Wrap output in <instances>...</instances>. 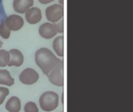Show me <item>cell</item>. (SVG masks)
Here are the masks:
<instances>
[{"instance_id": "9c48e42d", "label": "cell", "mask_w": 133, "mask_h": 112, "mask_svg": "<svg viewBox=\"0 0 133 112\" xmlns=\"http://www.w3.org/2000/svg\"><path fill=\"white\" fill-rule=\"evenodd\" d=\"M9 66H16L19 67L23 63V55L22 52L18 49H11L9 51Z\"/></svg>"}, {"instance_id": "3957f363", "label": "cell", "mask_w": 133, "mask_h": 112, "mask_svg": "<svg viewBox=\"0 0 133 112\" xmlns=\"http://www.w3.org/2000/svg\"><path fill=\"white\" fill-rule=\"evenodd\" d=\"M51 83L57 87H63L64 85V62L61 60L48 75Z\"/></svg>"}, {"instance_id": "8fae6325", "label": "cell", "mask_w": 133, "mask_h": 112, "mask_svg": "<svg viewBox=\"0 0 133 112\" xmlns=\"http://www.w3.org/2000/svg\"><path fill=\"white\" fill-rule=\"evenodd\" d=\"M5 109L9 112H19L21 109L20 100L16 97H12L5 104Z\"/></svg>"}, {"instance_id": "ffe728a7", "label": "cell", "mask_w": 133, "mask_h": 112, "mask_svg": "<svg viewBox=\"0 0 133 112\" xmlns=\"http://www.w3.org/2000/svg\"><path fill=\"white\" fill-rule=\"evenodd\" d=\"M59 3H60V5H63V4H64V1H63V0H59Z\"/></svg>"}, {"instance_id": "5b68a950", "label": "cell", "mask_w": 133, "mask_h": 112, "mask_svg": "<svg viewBox=\"0 0 133 112\" xmlns=\"http://www.w3.org/2000/svg\"><path fill=\"white\" fill-rule=\"evenodd\" d=\"M19 79L20 82L26 85H31L39 80V74L33 69L27 68L24 69L19 75Z\"/></svg>"}, {"instance_id": "ac0fdd59", "label": "cell", "mask_w": 133, "mask_h": 112, "mask_svg": "<svg viewBox=\"0 0 133 112\" xmlns=\"http://www.w3.org/2000/svg\"><path fill=\"white\" fill-rule=\"evenodd\" d=\"M54 24H55V27L57 29L58 33L62 34L64 32V25H63L64 24V21H63V19H61L59 21L55 23Z\"/></svg>"}, {"instance_id": "7402d4cb", "label": "cell", "mask_w": 133, "mask_h": 112, "mask_svg": "<svg viewBox=\"0 0 133 112\" xmlns=\"http://www.w3.org/2000/svg\"></svg>"}, {"instance_id": "2e32d148", "label": "cell", "mask_w": 133, "mask_h": 112, "mask_svg": "<svg viewBox=\"0 0 133 112\" xmlns=\"http://www.w3.org/2000/svg\"><path fill=\"white\" fill-rule=\"evenodd\" d=\"M24 112H38V108L35 103L28 102L24 106Z\"/></svg>"}, {"instance_id": "d6986e66", "label": "cell", "mask_w": 133, "mask_h": 112, "mask_svg": "<svg viewBox=\"0 0 133 112\" xmlns=\"http://www.w3.org/2000/svg\"><path fill=\"white\" fill-rule=\"evenodd\" d=\"M38 1H39V2H41V4H48V3L51 2H53V1H55V0H38Z\"/></svg>"}, {"instance_id": "52a82bcc", "label": "cell", "mask_w": 133, "mask_h": 112, "mask_svg": "<svg viewBox=\"0 0 133 112\" xmlns=\"http://www.w3.org/2000/svg\"><path fill=\"white\" fill-rule=\"evenodd\" d=\"M58 31L55 24L51 23H44L39 27V34L44 39H51L57 34Z\"/></svg>"}, {"instance_id": "9a60e30c", "label": "cell", "mask_w": 133, "mask_h": 112, "mask_svg": "<svg viewBox=\"0 0 133 112\" xmlns=\"http://www.w3.org/2000/svg\"><path fill=\"white\" fill-rule=\"evenodd\" d=\"M10 30L6 26L5 20H3L0 24V36L4 39H8L10 36Z\"/></svg>"}, {"instance_id": "6da1fadb", "label": "cell", "mask_w": 133, "mask_h": 112, "mask_svg": "<svg viewBox=\"0 0 133 112\" xmlns=\"http://www.w3.org/2000/svg\"><path fill=\"white\" fill-rule=\"evenodd\" d=\"M60 61L61 60L47 48H41L35 52V62L45 75H48Z\"/></svg>"}, {"instance_id": "5bb4252c", "label": "cell", "mask_w": 133, "mask_h": 112, "mask_svg": "<svg viewBox=\"0 0 133 112\" xmlns=\"http://www.w3.org/2000/svg\"><path fill=\"white\" fill-rule=\"evenodd\" d=\"M9 53L5 50H0V67L8 65L9 62Z\"/></svg>"}, {"instance_id": "44dd1931", "label": "cell", "mask_w": 133, "mask_h": 112, "mask_svg": "<svg viewBox=\"0 0 133 112\" xmlns=\"http://www.w3.org/2000/svg\"><path fill=\"white\" fill-rule=\"evenodd\" d=\"M2 44H3V43H2V41L0 40V48H1L2 46Z\"/></svg>"}, {"instance_id": "8992f818", "label": "cell", "mask_w": 133, "mask_h": 112, "mask_svg": "<svg viewBox=\"0 0 133 112\" xmlns=\"http://www.w3.org/2000/svg\"><path fill=\"white\" fill-rule=\"evenodd\" d=\"M5 20V23L8 28L12 31L19 30V29L23 27L24 24L23 19L20 16H18L16 14L9 16Z\"/></svg>"}, {"instance_id": "4fadbf2b", "label": "cell", "mask_w": 133, "mask_h": 112, "mask_svg": "<svg viewBox=\"0 0 133 112\" xmlns=\"http://www.w3.org/2000/svg\"><path fill=\"white\" fill-rule=\"evenodd\" d=\"M0 84L11 87L14 84V79L11 76L9 71L0 69Z\"/></svg>"}, {"instance_id": "ba28073f", "label": "cell", "mask_w": 133, "mask_h": 112, "mask_svg": "<svg viewBox=\"0 0 133 112\" xmlns=\"http://www.w3.org/2000/svg\"><path fill=\"white\" fill-rule=\"evenodd\" d=\"M25 17L29 23L36 24L41 20V11L37 7H31L26 12Z\"/></svg>"}, {"instance_id": "277c9868", "label": "cell", "mask_w": 133, "mask_h": 112, "mask_svg": "<svg viewBox=\"0 0 133 112\" xmlns=\"http://www.w3.org/2000/svg\"><path fill=\"white\" fill-rule=\"evenodd\" d=\"M46 18L51 23H56L62 19L64 15L63 5L59 4H54L48 6L45 10Z\"/></svg>"}, {"instance_id": "7a4b0ae2", "label": "cell", "mask_w": 133, "mask_h": 112, "mask_svg": "<svg viewBox=\"0 0 133 112\" xmlns=\"http://www.w3.org/2000/svg\"><path fill=\"white\" fill-rule=\"evenodd\" d=\"M59 97L58 95L52 91H47L44 93L39 100V104L43 111L46 112L52 111L58 106Z\"/></svg>"}, {"instance_id": "7c38bea8", "label": "cell", "mask_w": 133, "mask_h": 112, "mask_svg": "<svg viewBox=\"0 0 133 112\" xmlns=\"http://www.w3.org/2000/svg\"><path fill=\"white\" fill-rule=\"evenodd\" d=\"M53 49L58 56H64V37L58 36L53 41Z\"/></svg>"}, {"instance_id": "30bf717a", "label": "cell", "mask_w": 133, "mask_h": 112, "mask_svg": "<svg viewBox=\"0 0 133 112\" xmlns=\"http://www.w3.org/2000/svg\"><path fill=\"white\" fill-rule=\"evenodd\" d=\"M34 5V0H14L13 9L16 12L24 13Z\"/></svg>"}, {"instance_id": "e0dca14e", "label": "cell", "mask_w": 133, "mask_h": 112, "mask_svg": "<svg viewBox=\"0 0 133 112\" xmlns=\"http://www.w3.org/2000/svg\"><path fill=\"white\" fill-rule=\"evenodd\" d=\"M9 90L5 87H0V105L4 102L5 97L9 95Z\"/></svg>"}]
</instances>
